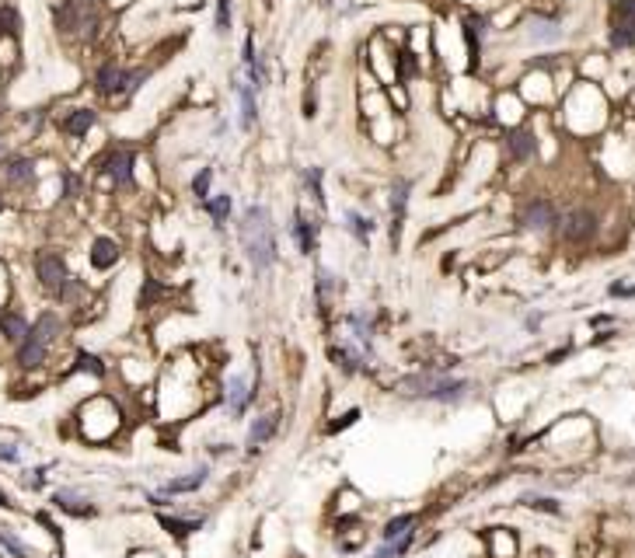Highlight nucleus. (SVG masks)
I'll return each instance as SVG.
<instances>
[{
  "label": "nucleus",
  "mask_w": 635,
  "mask_h": 558,
  "mask_svg": "<svg viewBox=\"0 0 635 558\" xmlns=\"http://www.w3.org/2000/svg\"><path fill=\"white\" fill-rule=\"evenodd\" d=\"M524 502L534 506V510H544V513H558V510H562V506H558L555 499H548V495H524Z\"/></svg>",
  "instance_id": "f704fd0d"
},
{
  "label": "nucleus",
  "mask_w": 635,
  "mask_h": 558,
  "mask_svg": "<svg viewBox=\"0 0 635 558\" xmlns=\"http://www.w3.org/2000/svg\"><path fill=\"white\" fill-rule=\"evenodd\" d=\"M565 353H569V349H555V353H551V356H548V363H558V360H562V356H565Z\"/></svg>",
  "instance_id": "ea45409f"
},
{
  "label": "nucleus",
  "mask_w": 635,
  "mask_h": 558,
  "mask_svg": "<svg viewBox=\"0 0 635 558\" xmlns=\"http://www.w3.org/2000/svg\"><path fill=\"white\" fill-rule=\"evenodd\" d=\"M276 426H279V415H276V412H269V415H259V419L252 422L248 436H245V447H248V450H262V447H266V440H269L272 433H276Z\"/></svg>",
  "instance_id": "ddd939ff"
},
{
  "label": "nucleus",
  "mask_w": 635,
  "mask_h": 558,
  "mask_svg": "<svg viewBox=\"0 0 635 558\" xmlns=\"http://www.w3.org/2000/svg\"><path fill=\"white\" fill-rule=\"evenodd\" d=\"M56 297H60L63 304H77V300L84 297V283H81V279H74V276H67V283L56 290Z\"/></svg>",
  "instance_id": "bb28decb"
},
{
  "label": "nucleus",
  "mask_w": 635,
  "mask_h": 558,
  "mask_svg": "<svg viewBox=\"0 0 635 558\" xmlns=\"http://www.w3.org/2000/svg\"><path fill=\"white\" fill-rule=\"evenodd\" d=\"M357 419H360V408H349L346 415H339V419H335V422L328 426V433H342V429H349V426H353Z\"/></svg>",
  "instance_id": "c9c22d12"
},
{
  "label": "nucleus",
  "mask_w": 635,
  "mask_h": 558,
  "mask_svg": "<svg viewBox=\"0 0 635 558\" xmlns=\"http://www.w3.org/2000/svg\"><path fill=\"white\" fill-rule=\"evenodd\" d=\"M527 39H531V42H558V39H562V28H558L555 21H548V18H534L531 28H527Z\"/></svg>",
  "instance_id": "aec40b11"
},
{
  "label": "nucleus",
  "mask_w": 635,
  "mask_h": 558,
  "mask_svg": "<svg viewBox=\"0 0 635 558\" xmlns=\"http://www.w3.org/2000/svg\"><path fill=\"white\" fill-rule=\"evenodd\" d=\"M28 328H32V325H28V318H25L21 311H4V314H0V335H4L7 342H14V346L25 342V339H28Z\"/></svg>",
  "instance_id": "4468645a"
},
{
  "label": "nucleus",
  "mask_w": 635,
  "mask_h": 558,
  "mask_svg": "<svg viewBox=\"0 0 635 558\" xmlns=\"http://www.w3.org/2000/svg\"><path fill=\"white\" fill-rule=\"evenodd\" d=\"M335 290H342V283L332 276L328 269H321V273H318V297H321V304H325V300H328V293H335Z\"/></svg>",
  "instance_id": "7c9ffc66"
},
{
  "label": "nucleus",
  "mask_w": 635,
  "mask_h": 558,
  "mask_svg": "<svg viewBox=\"0 0 635 558\" xmlns=\"http://www.w3.org/2000/svg\"><path fill=\"white\" fill-rule=\"evenodd\" d=\"M74 370H77V373H91V377H105V363H101L94 353H77Z\"/></svg>",
  "instance_id": "a878e982"
},
{
  "label": "nucleus",
  "mask_w": 635,
  "mask_h": 558,
  "mask_svg": "<svg viewBox=\"0 0 635 558\" xmlns=\"http://www.w3.org/2000/svg\"><path fill=\"white\" fill-rule=\"evenodd\" d=\"M203 206H206V213H210L217 223H224V220H227V213H231V195H210Z\"/></svg>",
  "instance_id": "393cba45"
},
{
  "label": "nucleus",
  "mask_w": 635,
  "mask_h": 558,
  "mask_svg": "<svg viewBox=\"0 0 635 558\" xmlns=\"http://www.w3.org/2000/svg\"><path fill=\"white\" fill-rule=\"evenodd\" d=\"M0 314H4V311H0Z\"/></svg>",
  "instance_id": "37998d69"
},
{
  "label": "nucleus",
  "mask_w": 635,
  "mask_h": 558,
  "mask_svg": "<svg viewBox=\"0 0 635 558\" xmlns=\"http://www.w3.org/2000/svg\"><path fill=\"white\" fill-rule=\"evenodd\" d=\"M206 478H210V465H199L192 467L188 474H181V478H172L161 492L165 495H185V492H199L203 485H206Z\"/></svg>",
  "instance_id": "1a4fd4ad"
},
{
  "label": "nucleus",
  "mask_w": 635,
  "mask_h": 558,
  "mask_svg": "<svg viewBox=\"0 0 635 558\" xmlns=\"http://www.w3.org/2000/svg\"><path fill=\"white\" fill-rule=\"evenodd\" d=\"M161 527H165L168 534H175V538H188V534H195V531L203 527V517H199V520H181V517H165V513H161Z\"/></svg>",
  "instance_id": "5701e85b"
},
{
  "label": "nucleus",
  "mask_w": 635,
  "mask_h": 558,
  "mask_svg": "<svg viewBox=\"0 0 635 558\" xmlns=\"http://www.w3.org/2000/svg\"><path fill=\"white\" fill-rule=\"evenodd\" d=\"M18 28H21L18 11H14V7H0V32H4V35H18Z\"/></svg>",
  "instance_id": "473e14b6"
},
{
  "label": "nucleus",
  "mask_w": 635,
  "mask_h": 558,
  "mask_svg": "<svg viewBox=\"0 0 635 558\" xmlns=\"http://www.w3.org/2000/svg\"><path fill=\"white\" fill-rule=\"evenodd\" d=\"M147 81V70H126V77H122V88L119 91L122 94H133V91H140V84Z\"/></svg>",
  "instance_id": "72a5a7b5"
},
{
  "label": "nucleus",
  "mask_w": 635,
  "mask_h": 558,
  "mask_svg": "<svg viewBox=\"0 0 635 558\" xmlns=\"http://www.w3.org/2000/svg\"><path fill=\"white\" fill-rule=\"evenodd\" d=\"M635 42V0H618L615 4V21H611V46L625 49Z\"/></svg>",
  "instance_id": "7ed1b4c3"
},
{
  "label": "nucleus",
  "mask_w": 635,
  "mask_h": 558,
  "mask_svg": "<svg viewBox=\"0 0 635 558\" xmlns=\"http://www.w3.org/2000/svg\"><path fill=\"white\" fill-rule=\"evenodd\" d=\"M53 502H56V510H63V513H70V517H94V506H91L88 499L81 495V492H74V488H56L53 492Z\"/></svg>",
  "instance_id": "9d476101"
},
{
  "label": "nucleus",
  "mask_w": 635,
  "mask_h": 558,
  "mask_svg": "<svg viewBox=\"0 0 635 558\" xmlns=\"http://www.w3.org/2000/svg\"><path fill=\"white\" fill-rule=\"evenodd\" d=\"M227 405H231V412H245L248 408V401L255 398V391H252V384H248V377L245 373H234V377H227Z\"/></svg>",
  "instance_id": "f8f14e48"
},
{
  "label": "nucleus",
  "mask_w": 635,
  "mask_h": 558,
  "mask_svg": "<svg viewBox=\"0 0 635 558\" xmlns=\"http://www.w3.org/2000/svg\"><path fill=\"white\" fill-rule=\"evenodd\" d=\"M370 558H398V555H395V548H391V545H384V548H377Z\"/></svg>",
  "instance_id": "58836bf2"
},
{
  "label": "nucleus",
  "mask_w": 635,
  "mask_h": 558,
  "mask_svg": "<svg viewBox=\"0 0 635 558\" xmlns=\"http://www.w3.org/2000/svg\"><path fill=\"white\" fill-rule=\"evenodd\" d=\"M122 77H126V70H122L119 63H112V60H108V63H101V67H98V74H94V88H98L101 94H112V91H119V88H122Z\"/></svg>",
  "instance_id": "dca6fc26"
},
{
  "label": "nucleus",
  "mask_w": 635,
  "mask_h": 558,
  "mask_svg": "<svg viewBox=\"0 0 635 558\" xmlns=\"http://www.w3.org/2000/svg\"><path fill=\"white\" fill-rule=\"evenodd\" d=\"M558 223V213L548 199H531L524 209H520V227L524 231H551Z\"/></svg>",
  "instance_id": "423d86ee"
},
{
  "label": "nucleus",
  "mask_w": 635,
  "mask_h": 558,
  "mask_svg": "<svg viewBox=\"0 0 635 558\" xmlns=\"http://www.w3.org/2000/svg\"><path fill=\"white\" fill-rule=\"evenodd\" d=\"M161 297H165V286H161L158 279H143V290H140V307H154Z\"/></svg>",
  "instance_id": "cd10ccee"
},
{
  "label": "nucleus",
  "mask_w": 635,
  "mask_h": 558,
  "mask_svg": "<svg viewBox=\"0 0 635 558\" xmlns=\"http://www.w3.org/2000/svg\"><path fill=\"white\" fill-rule=\"evenodd\" d=\"M46 356H49V346H42L39 339H25V342H18V353H14V363L21 367V370H39L42 363H46Z\"/></svg>",
  "instance_id": "6e6552de"
},
{
  "label": "nucleus",
  "mask_w": 635,
  "mask_h": 558,
  "mask_svg": "<svg viewBox=\"0 0 635 558\" xmlns=\"http://www.w3.org/2000/svg\"><path fill=\"white\" fill-rule=\"evenodd\" d=\"M0 506H11V499H7V495H4V492H0Z\"/></svg>",
  "instance_id": "a19ab883"
},
{
  "label": "nucleus",
  "mask_w": 635,
  "mask_h": 558,
  "mask_svg": "<svg viewBox=\"0 0 635 558\" xmlns=\"http://www.w3.org/2000/svg\"><path fill=\"white\" fill-rule=\"evenodd\" d=\"M293 238H297V245H300L304 255H311V252L318 248V231H314V223H307L304 216L293 220Z\"/></svg>",
  "instance_id": "412c9836"
},
{
  "label": "nucleus",
  "mask_w": 635,
  "mask_h": 558,
  "mask_svg": "<svg viewBox=\"0 0 635 558\" xmlns=\"http://www.w3.org/2000/svg\"><path fill=\"white\" fill-rule=\"evenodd\" d=\"M506 147H510V154L517 157V161H527V157H534V136L527 133V129H513L510 136H506Z\"/></svg>",
  "instance_id": "a211bd4d"
},
{
  "label": "nucleus",
  "mask_w": 635,
  "mask_h": 558,
  "mask_svg": "<svg viewBox=\"0 0 635 558\" xmlns=\"http://www.w3.org/2000/svg\"><path fill=\"white\" fill-rule=\"evenodd\" d=\"M56 21H60V28H63V32L88 35L91 28H94V11H91L84 0H74V4H67V7L56 14Z\"/></svg>",
  "instance_id": "0eeeda50"
},
{
  "label": "nucleus",
  "mask_w": 635,
  "mask_h": 558,
  "mask_svg": "<svg viewBox=\"0 0 635 558\" xmlns=\"http://www.w3.org/2000/svg\"><path fill=\"white\" fill-rule=\"evenodd\" d=\"M119 262V245L112 241V238H94V245H91V266L94 269H112Z\"/></svg>",
  "instance_id": "2eb2a0df"
},
{
  "label": "nucleus",
  "mask_w": 635,
  "mask_h": 558,
  "mask_svg": "<svg viewBox=\"0 0 635 558\" xmlns=\"http://www.w3.org/2000/svg\"><path fill=\"white\" fill-rule=\"evenodd\" d=\"M35 179V164L28 161V157H14L11 164H7V182H14V186H28Z\"/></svg>",
  "instance_id": "4be33fe9"
},
{
  "label": "nucleus",
  "mask_w": 635,
  "mask_h": 558,
  "mask_svg": "<svg viewBox=\"0 0 635 558\" xmlns=\"http://www.w3.org/2000/svg\"><path fill=\"white\" fill-rule=\"evenodd\" d=\"M594 234H597V216L590 209H572L562 220V238L572 241V245H586Z\"/></svg>",
  "instance_id": "39448f33"
},
{
  "label": "nucleus",
  "mask_w": 635,
  "mask_h": 558,
  "mask_svg": "<svg viewBox=\"0 0 635 558\" xmlns=\"http://www.w3.org/2000/svg\"><path fill=\"white\" fill-rule=\"evenodd\" d=\"M238 94H241V126L252 129V119H255V94H252V84H238Z\"/></svg>",
  "instance_id": "b1692460"
},
{
  "label": "nucleus",
  "mask_w": 635,
  "mask_h": 558,
  "mask_svg": "<svg viewBox=\"0 0 635 558\" xmlns=\"http://www.w3.org/2000/svg\"><path fill=\"white\" fill-rule=\"evenodd\" d=\"M210 182H213V168H203L195 179H192V192H195V199H210Z\"/></svg>",
  "instance_id": "c756f323"
},
{
  "label": "nucleus",
  "mask_w": 635,
  "mask_h": 558,
  "mask_svg": "<svg viewBox=\"0 0 635 558\" xmlns=\"http://www.w3.org/2000/svg\"><path fill=\"white\" fill-rule=\"evenodd\" d=\"M60 332H63V318H60L56 311H42V314L32 321V328H28V335L39 339L42 346H49L53 339H60Z\"/></svg>",
  "instance_id": "9b49d317"
},
{
  "label": "nucleus",
  "mask_w": 635,
  "mask_h": 558,
  "mask_svg": "<svg viewBox=\"0 0 635 558\" xmlns=\"http://www.w3.org/2000/svg\"><path fill=\"white\" fill-rule=\"evenodd\" d=\"M35 276H39V283H42L46 293L56 297V290L67 283L70 273H67V262H63L60 252H39V255H35Z\"/></svg>",
  "instance_id": "f03ea898"
},
{
  "label": "nucleus",
  "mask_w": 635,
  "mask_h": 558,
  "mask_svg": "<svg viewBox=\"0 0 635 558\" xmlns=\"http://www.w3.org/2000/svg\"><path fill=\"white\" fill-rule=\"evenodd\" d=\"M0 545H4V548H7L14 558H32V552H28V548H25V545H21L11 531H4V527H0Z\"/></svg>",
  "instance_id": "2f4dec72"
},
{
  "label": "nucleus",
  "mask_w": 635,
  "mask_h": 558,
  "mask_svg": "<svg viewBox=\"0 0 635 558\" xmlns=\"http://www.w3.org/2000/svg\"><path fill=\"white\" fill-rule=\"evenodd\" d=\"M227 28H231V0H220L217 4V32L224 35Z\"/></svg>",
  "instance_id": "e433bc0d"
},
{
  "label": "nucleus",
  "mask_w": 635,
  "mask_h": 558,
  "mask_svg": "<svg viewBox=\"0 0 635 558\" xmlns=\"http://www.w3.org/2000/svg\"><path fill=\"white\" fill-rule=\"evenodd\" d=\"M349 231L357 234V241H366L373 234V220L363 216V213H349Z\"/></svg>",
  "instance_id": "c85d7f7f"
},
{
  "label": "nucleus",
  "mask_w": 635,
  "mask_h": 558,
  "mask_svg": "<svg viewBox=\"0 0 635 558\" xmlns=\"http://www.w3.org/2000/svg\"><path fill=\"white\" fill-rule=\"evenodd\" d=\"M241 248L255 269H269L276 262V234H272V216L266 206H248L241 216Z\"/></svg>",
  "instance_id": "f257e3e1"
},
{
  "label": "nucleus",
  "mask_w": 635,
  "mask_h": 558,
  "mask_svg": "<svg viewBox=\"0 0 635 558\" xmlns=\"http://www.w3.org/2000/svg\"><path fill=\"white\" fill-rule=\"evenodd\" d=\"M0 461H7V465H18V461H21V454L14 450V443H0Z\"/></svg>",
  "instance_id": "4c0bfd02"
},
{
  "label": "nucleus",
  "mask_w": 635,
  "mask_h": 558,
  "mask_svg": "<svg viewBox=\"0 0 635 558\" xmlns=\"http://www.w3.org/2000/svg\"><path fill=\"white\" fill-rule=\"evenodd\" d=\"M101 175L115 186H133V150L126 147L108 150V157L101 161Z\"/></svg>",
  "instance_id": "20e7f679"
},
{
  "label": "nucleus",
  "mask_w": 635,
  "mask_h": 558,
  "mask_svg": "<svg viewBox=\"0 0 635 558\" xmlns=\"http://www.w3.org/2000/svg\"><path fill=\"white\" fill-rule=\"evenodd\" d=\"M94 112L91 108H77V112H70L67 119H63V133H70V136H84L91 126H94Z\"/></svg>",
  "instance_id": "6ab92c4d"
},
{
  "label": "nucleus",
  "mask_w": 635,
  "mask_h": 558,
  "mask_svg": "<svg viewBox=\"0 0 635 558\" xmlns=\"http://www.w3.org/2000/svg\"><path fill=\"white\" fill-rule=\"evenodd\" d=\"M419 524V517L416 513H398V517H391L387 524H384V531H380V538H384V545H391V541H398V538H405L412 527Z\"/></svg>",
  "instance_id": "f3484780"
},
{
  "label": "nucleus",
  "mask_w": 635,
  "mask_h": 558,
  "mask_svg": "<svg viewBox=\"0 0 635 558\" xmlns=\"http://www.w3.org/2000/svg\"><path fill=\"white\" fill-rule=\"evenodd\" d=\"M0 157H4V136H0Z\"/></svg>",
  "instance_id": "79ce46f5"
}]
</instances>
